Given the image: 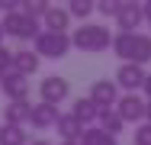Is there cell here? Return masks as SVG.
Returning <instances> with one entry per match:
<instances>
[{"label":"cell","instance_id":"9","mask_svg":"<svg viewBox=\"0 0 151 145\" xmlns=\"http://www.w3.org/2000/svg\"><path fill=\"white\" fill-rule=\"evenodd\" d=\"M0 90H3V97H6L10 103H23V100L29 97V81H26L23 74L10 71V74L0 81Z\"/></svg>","mask_w":151,"mask_h":145},{"label":"cell","instance_id":"12","mask_svg":"<svg viewBox=\"0 0 151 145\" xmlns=\"http://www.w3.org/2000/svg\"><path fill=\"white\" fill-rule=\"evenodd\" d=\"M71 116L87 129V126H96V119H100V107L93 103L90 97H77V100H74V107H71Z\"/></svg>","mask_w":151,"mask_h":145},{"label":"cell","instance_id":"7","mask_svg":"<svg viewBox=\"0 0 151 145\" xmlns=\"http://www.w3.org/2000/svg\"><path fill=\"white\" fill-rule=\"evenodd\" d=\"M87 97H90L100 110L116 107V103H119V84L109 81V78H100V81H93V84H90V94H87Z\"/></svg>","mask_w":151,"mask_h":145},{"label":"cell","instance_id":"1","mask_svg":"<svg viewBox=\"0 0 151 145\" xmlns=\"http://www.w3.org/2000/svg\"><path fill=\"white\" fill-rule=\"evenodd\" d=\"M113 52L122 58V65H148L151 61V36L148 32H116Z\"/></svg>","mask_w":151,"mask_h":145},{"label":"cell","instance_id":"10","mask_svg":"<svg viewBox=\"0 0 151 145\" xmlns=\"http://www.w3.org/2000/svg\"><path fill=\"white\" fill-rule=\"evenodd\" d=\"M116 23H119V32H135V29L145 23V7L122 0V10H119V16H116Z\"/></svg>","mask_w":151,"mask_h":145},{"label":"cell","instance_id":"28","mask_svg":"<svg viewBox=\"0 0 151 145\" xmlns=\"http://www.w3.org/2000/svg\"><path fill=\"white\" fill-rule=\"evenodd\" d=\"M3 39H6V32H3V26H0V49H3Z\"/></svg>","mask_w":151,"mask_h":145},{"label":"cell","instance_id":"2","mask_svg":"<svg viewBox=\"0 0 151 145\" xmlns=\"http://www.w3.org/2000/svg\"><path fill=\"white\" fill-rule=\"evenodd\" d=\"M113 39L116 36L106 26H100V23H81L71 32V45L81 49V52H87V55H100V52L113 49Z\"/></svg>","mask_w":151,"mask_h":145},{"label":"cell","instance_id":"19","mask_svg":"<svg viewBox=\"0 0 151 145\" xmlns=\"http://www.w3.org/2000/svg\"><path fill=\"white\" fill-rule=\"evenodd\" d=\"M0 145H29V132L23 126H0Z\"/></svg>","mask_w":151,"mask_h":145},{"label":"cell","instance_id":"30","mask_svg":"<svg viewBox=\"0 0 151 145\" xmlns=\"http://www.w3.org/2000/svg\"><path fill=\"white\" fill-rule=\"evenodd\" d=\"M61 145H81V139H77V142H61Z\"/></svg>","mask_w":151,"mask_h":145},{"label":"cell","instance_id":"5","mask_svg":"<svg viewBox=\"0 0 151 145\" xmlns=\"http://www.w3.org/2000/svg\"><path fill=\"white\" fill-rule=\"evenodd\" d=\"M39 94H42V103H52L58 107L71 97V81L68 78H58V74H48L42 84H39Z\"/></svg>","mask_w":151,"mask_h":145},{"label":"cell","instance_id":"15","mask_svg":"<svg viewBox=\"0 0 151 145\" xmlns=\"http://www.w3.org/2000/svg\"><path fill=\"white\" fill-rule=\"evenodd\" d=\"M45 29L48 32H68V26H71V13H68V7H52L48 13H45Z\"/></svg>","mask_w":151,"mask_h":145},{"label":"cell","instance_id":"22","mask_svg":"<svg viewBox=\"0 0 151 145\" xmlns=\"http://www.w3.org/2000/svg\"><path fill=\"white\" fill-rule=\"evenodd\" d=\"M122 10V0H100L96 3V13H103V16H119Z\"/></svg>","mask_w":151,"mask_h":145},{"label":"cell","instance_id":"18","mask_svg":"<svg viewBox=\"0 0 151 145\" xmlns=\"http://www.w3.org/2000/svg\"><path fill=\"white\" fill-rule=\"evenodd\" d=\"M81 145H119V142H116V136L103 132L100 126H87L81 132Z\"/></svg>","mask_w":151,"mask_h":145},{"label":"cell","instance_id":"17","mask_svg":"<svg viewBox=\"0 0 151 145\" xmlns=\"http://www.w3.org/2000/svg\"><path fill=\"white\" fill-rule=\"evenodd\" d=\"M55 129L61 132V142H77V139H81V132H84V126H81V123H77L71 113H64V116H61Z\"/></svg>","mask_w":151,"mask_h":145},{"label":"cell","instance_id":"11","mask_svg":"<svg viewBox=\"0 0 151 145\" xmlns=\"http://www.w3.org/2000/svg\"><path fill=\"white\" fill-rule=\"evenodd\" d=\"M58 119H61V113H58V107H52V103H32V116H29V123L35 126V129H52V126H58Z\"/></svg>","mask_w":151,"mask_h":145},{"label":"cell","instance_id":"16","mask_svg":"<svg viewBox=\"0 0 151 145\" xmlns=\"http://www.w3.org/2000/svg\"><path fill=\"white\" fill-rule=\"evenodd\" d=\"M96 126H100L103 132H109V136H119L122 129H125V123H122V116L116 113V107H106V110H100V119H96Z\"/></svg>","mask_w":151,"mask_h":145},{"label":"cell","instance_id":"21","mask_svg":"<svg viewBox=\"0 0 151 145\" xmlns=\"http://www.w3.org/2000/svg\"><path fill=\"white\" fill-rule=\"evenodd\" d=\"M93 10H96V3H90V0H71V3H68L71 20H87Z\"/></svg>","mask_w":151,"mask_h":145},{"label":"cell","instance_id":"29","mask_svg":"<svg viewBox=\"0 0 151 145\" xmlns=\"http://www.w3.org/2000/svg\"><path fill=\"white\" fill-rule=\"evenodd\" d=\"M32 145H52V142H45V139H39V142H32Z\"/></svg>","mask_w":151,"mask_h":145},{"label":"cell","instance_id":"8","mask_svg":"<svg viewBox=\"0 0 151 145\" xmlns=\"http://www.w3.org/2000/svg\"><path fill=\"white\" fill-rule=\"evenodd\" d=\"M145 81H148V74L142 65H119V71H116V84L125 94H138V87L145 90Z\"/></svg>","mask_w":151,"mask_h":145},{"label":"cell","instance_id":"25","mask_svg":"<svg viewBox=\"0 0 151 145\" xmlns=\"http://www.w3.org/2000/svg\"><path fill=\"white\" fill-rule=\"evenodd\" d=\"M142 7H145V23L151 26V0H148V3H142Z\"/></svg>","mask_w":151,"mask_h":145},{"label":"cell","instance_id":"14","mask_svg":"<svg viewBox=\"0 0 151 145\" xmlns=\"http://www.w3.org/2000/svg\"><path fill=\"white\" fill-rule=\"evenodd\" d=\"M32 116V103L23 100V103H6L3 107V126H26Z\"/></svg>","mask_w":151,"mask_h":145},{"label":"cell","instance_id":"26","mask_svg":"<svg viewBox=\"0 0 151 145\" xmlns=\"http://www.w3.org/2000/svg\"><path fill=\"white\" fill-rule=\"evenodd\" d=\"M145 94H148V100H151V74H148V81H145Z\"/></svg>","mask_w":151,"mask_h":145},{"label":"cell","instance_id":"4","mask_svg":"<svg viewBox=\"0 0 151 145\" xmlns=\"http://www.w3.org/2000/svg\"><path fill=\"white\" fill-rule=\"evenodd\" d=\"M0 26H3L6 36H13V39H19V42H29V39L35 42L39 32H42V29H39V20L26 16L23 10H19V13H6V16L0 20Z\"/></svg>","mask_w":151,"mask_h":145},{"label":"cell","instance_id":"13","mask_svg":"<svg viewBox=\"0 0 151 145\" xmlns=\"http://www.w3.org/2000/svg\"><path fill=\"white\" fill-rule=\"evenodd\" d=\"M39 61L42 58L35 55V49H19V52H13V71L23 78H32L39 71Z\"/></svg>","mask_w":151,"mask_h":145},{"label":"cell","instance_id":"6","mask_svg":"<svg viewBox=\"0 0 151 145\" xmlns=\"http://www.w3.org/2000/svg\"><path fill=\"white\" fill-rule=\"evenodd\" d=\"M145 110H148V100H142L138 94H122L119 103H116V113L122 116V123H145Z\"/></svg>","mask_w":151,"mask_h":145},{"label":"cell","instance_id":"3","mask_svg":"<svg viewBox=\"0 0 151 145\" xmlns=\"http://www.w3.org/2000/svg\"><path fill=\"white\" fill-rule=\"evenodd\" d=\"M71 49H74V45H71V32H48V29H42L39 39H35V55L39 58L58 61V58H64Z\"/></svg>","mask_w":151,"mask_h":145},{"label":"cell","instance_id":"27","mask_svg":"<svg viewBox=\"0 0 151 145\" xmlns=\"http://www.w3.org/2000/svg\"><path fill=\"white\" fill-rule=\"evenodd\" d=\"M145 123H151V100H148V110H145Z\"/></svg>","mask_w":151,"mask_h":145},{"label":"cell","instance_id":"23","mask_svg":"<svg viewBox=\"0 0 151 145\" xmlns=\"http://www.w3.org/2000/svg\"><path fill=\"white\" fill-rule=\"evenodd\" d=\"M135 145H151V123H142V126H135Z\"/></svg>","mask_w":151,"mask_h":145},{"label":"cell","instance_id":"20","mask_svg":"<svg viewBox=\"0 0 151 145\" xmlns=\"http://www.w3.org/2000/svg\"><path fill=\"white\" fill-rule=\"evenodd\" d=\"M52 10L48 0H23V13L32 16V20H45V13Z\"/></svg>","mask_w":151,"mask_h":145},{"label":"cell","instance_id":"24","mask_svg":"<svg viewBox=\"0 0 151 145\" xmlns=\"http://www.w3.org/2000/svg\"><path fill=\"white\" fill-rule=\"evenodd\" d=\"M13 71V52L10 49H0V81Z\"/></svg>","mask_w":151,"mask_h":145}]
</instances>
